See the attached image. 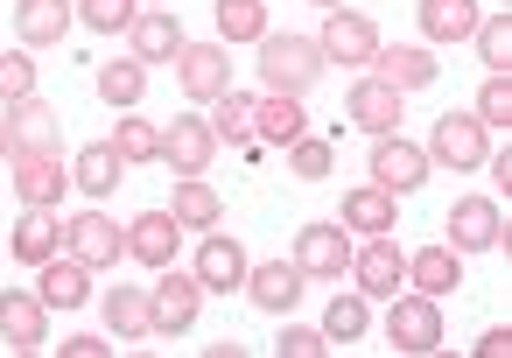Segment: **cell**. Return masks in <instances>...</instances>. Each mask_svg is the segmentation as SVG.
Here are the masks:
<instances>
[{"mask_svg":"<svg viewBox=\"0 0 512 358\" xmlns=\"http://www.w3.org/2000/svg\"><path fill=\"white\" fill-rule=\"evenodd\" d=\"M316 78H323V50H316V36H260V85H267V92L302 99Z\"/></svg>","mask_w":512,"mask_h":358,"instance_id":"cell-1","label":"cell"},{"mask_svg":"<svg viewBox=\"0 0 512 358\" xmlns=\"http://www.w3.org/2000/svg\"><path fill=\"white\" fill-rule=\"evenodd\" d=\"M484 155H491V141H484V120L477 113H442L435 120L428 162H442V169H484Z\"/></svg>","mask_w":512,"mask_h":358,"instance_id":"cell-2","label":"cell"},{"mask_svg":"<svg viewBox=\"0 0 512 358\" xmlns=\"http://www.w3.org/2000/svg\"><path fill=\"white\" fill-rule=\"evenodd\" d=\"M386 344L393 351H435L442 344V302L435 295H400L386 309Z\"/></svg>","mask_w":512,"mask_h":358,"instance_id":"cell-3","label":"cell"},{"mask_svg":"<svg viewBox=\"0 0 512 358\" xmlns=\"http://www.w3.org/2000/svg\"><path fill=\"white\" fill-rule=\"evenodd\" d=\"M64 190H71V169H64V155L57 148H22L15 155V197L22 204H64Z\"/></svg>","mask_w":512,"mask_h":358,"instance_id":"cell-4","label":"cell"},{"mask_svg":"<svg viewBox=\"0 0 512 358\" xmlns=\"http://www.w3.org/2000/svg\"><path fill=\"white\" fill-rule=\"evenodd\" d=\"M211 155H218L211 120L183 113V120H169V127H162V162H169L176 176H204V169H211Z\"/></svg>","mask_w":512,"mask_h":358,"instance_id":"cell-5","label":"cell"},{"mask_svg":"<svg viewBox=\"0 0 512 358\" xmlns=\"http://www.w3.org/2000/svg\"><path fill=\"white\" fill-rule=\"evenodd\" d=\"M372 183L393 190V197L421 190V183H428V148H414V141H400V134H379V148H372Z\"/></svg>","mask_w":512,"mask_h":358,"instance_id":"cell-6","label":"cell"},{"mask_svg":"<svg viewBox=\"0 0 512 358\" xmlns=\"http://www.w3.org/2000/svg\"><path fill=\"white\" fill-rule=\"evenodd\" d=\"M64 239H71V253H78L85 267H120V260H127V225H113L106 211H78V218L64 225Z\"/></svg>","mask_w":512,"mask_h":358,"instance_id":"cell-7","label":"cell"},{"mask_svg":"<svg viewBox=\"0 0 512 358\" xmlns=\"http://www.w3.org/2000/svg\"><path fill=\"white\" fill-rule=\"evenodd\" d=\"M316 50H323L330 64H372V57H379V29H372L365 15H351V8H330Z\"/></svg>","mask_w":512,"mask_h":358,"instance_id":"cell-8","label":"cell"},{"mask_svg":"<svg viewBox=\"0 0 512 358\" xmlns=\"http://www.w3.org/2000/svg\"><path fill=\"white\" fill-rule=\"evenodd\" d=\"M442 232H449V246H456V253H484V246H498V239H505V218H498V204H491V197H463V204H449Z\"/></svg>","mask_w":512,"mask_h":358,"instance_id":"cell-9","label":"cell"},{"mask_svg":"<svg viewBox=\"0 0 512 358\" xmlns=\"http://www.w3.org/2000/svg\"><path fill=\"white\" fill-rule=\"evenodd\" d=\"M295 267H302V281H337L351 267V239L337 225H302L295 232Z\"/></svg>","mask_w":512,"mask_h":358,"instance_id":"cell-10","label":"cell"},{"mask_svg":"<svg viewBox=\"0 0 512 358\" xmlns=\"http://www.w3.org/2000/svg\"><path fill=\"white\" fill-rule=\"evenodd\" d=\"M148 295H155V330H162V337L190 330L197 309H204V281H197V274H176V267H162V281H155Z\"/></svg>","mask_w":512,"mask_h":358,"instance_id":"cell-11","label":"cell"},{"mask_svg":"<svg viewBox=\"0 0 512 358\" xmlns=\"http://www.w3.org/2000/svg\"><path fill=\"white\" fill-rule=\"evenodd\" d=\"M0 344H15V351H43V344H50V302H43V295L8 288V295H0Z\"/></svg>","mask_w":512,"mask_h":358,"instance_id":"cell-12","label":"cell"},{"mask_svg":"<svg viewBox=\"0 0 512 358\" xmlns=\"http://www.w3.org/2000/svg\"><path fill=\"white\" fill-rule=\"evenodd\" d=\"M176 78H183L190 99H218V92H232L225 43H183V50H176Z\"/></svg>","mask_w":512,"mask_h":358,"instance_id":"cell-13","label":"cell"},{"mask_svg":"<svg viewBox=\"0 0 512 358\" xmlns=\"http://www.w3.org/2000/svg\"><path fill=\"white\" fill-rule=\"evenodd\" d=\"M71 22H78L71 0H15V36H22L29 50H57V43L71 36Z\"/></svg>","mask_w":512,"mask_h":358,"instance_id":"cell-14","label":"cell"},{"mask_svg":"<svg viewBox=\"0 0 512 358\" xmlns=\"http://www.w3.org/2000/svg\"><path fill=\"white\" fill-rule=\"evenodd\" d=\"M344 113H351V127H365L372 141H379V134H400V92L379 85V78H358L351 99H344Z\"/></svg>","mask_w":512,"mask_h":358,"instance_id":"cell-15","label":"cell"},{"mask_svg":"<svg viewBox=\"0 0 512 358\" xmlns=\"http://www.w3.org/2000/svg\"><path fill=\"white\" fill-rule=\"evenodd\" d=\"M309 134V113H302V99H288V92H267V99H253V141H267V148H288V141H302Z\"/></svg>","mask_w":512,"mask_h":358,"instance_id":"cell-16","label":"cell"},{"mask_svg":"<svg viewBox=\"0 0 512 358\" xmlns=\"http://www.w3.org/2000/svg\"><path fill=\"white\" fill-rule=\"evenodd\" d=\"M57 141H64L57 106H43V99H15V106H8V155H22V148H57Z\"/></svg>","mask_w":512,"mask_h":358,"instance_id":"cell-17","label":"cell"},{"mask_svg":"<svg viewBox=\"0 0 512 358\" xmlns=\"http://www.w3.org/2000/svg\"><path fill=\"white\" fill-rule=\"evenodd\" d=\"M127 36H134V57H141V64H162V57L183 50V22H176V8H141V15L127 22Z\"/></svg>","mask_w":512,"mask_h":358,"instance_id":"cell-18","label":"cell"},{"mask_svg":"<svg viewBox=\"0 0 512 358\" xmlns=\"http://www.w3.org/2000/svg\"><path fill=\"white\" fill-rule=\"evenodd\" d=\"M176 239H183L176 211H141V218L127 225V253L148 260V267H169V260H176Z\"/></svg>","mask_w":512,"mask_h":358,"instance_id":"cell-19","label":"cell"},{"mask_svg":"<svg viewBox=\"0 0 512 358\" xmlns=\"http://www.w3.org/2000/svg\"><path fill=\"white\" fill-rule=\"evenodd\" d=\"M351 274H358V288H365V295H393V288L407 281V253L393 246V232H379V239L351 260Z\"/></svg>","mask_w":512,"mask_h":358,"instance_id":"cell-20","label":"cell"},{"mask_svg":"<svg viewBox=\"0 0 512 358\" xmlns=\"http://www.w3.org/2000/svg\"><path fill=\"white\" fill-rule=\"evenodd\" d=\"M246 288H253V302H260L267 316H288V309L302 302V267H295V260H267V267H246Z\"/></svg>","mask_w":512,"mask_h":358,"instance_id":"cell-21","label":"cell"},{"mask_svg":"<svg viewBox=\"0 0 512 358\" xmlns=\"http://www.w3.org/2000/svg\"><path fill=\"white\" fill-rule=\"evenodd\" d=\"M246 246L239 239H225V232H211L204 246H197V281L204 288H246Z\"/></svg>","mask_w":512,"mask_h":358,"instance_id":"cell-22","label":"cell"},{"mask_svg":"<svg viewBox=\"0 0 512 358\" xmlns=\"http://www.w3.org/2000/svg\"><path fill=\"white\" fill-rule=\"evenodd\" d=\"M407 281H414L421 295H435V302H442L449 288H463V253H456L449 239H442V246H421V253L407 260Z\"/></svg>","mask_w":512,"mask_h":358,"instance_id":"cell-23","label":"cell"},{"mask_svg":"<svg viewBox=\"0 0 512 358\" xmlns=\"http://www.w3.org/2000/svg\"><path fill=\"white\" fill-rule=\"evenodd\" d=\"M36 295H43L50 309H78V302L92 295V267H85L78 253H64V260L50 253V260H43V281H36Z\"/></svg>","mask_w":512,"mask_h":358,"instance_id":"cell-24","label":"cell"},{"mask_svg":"<svg viewBox=\"0 0 512 358\" xmlns=\"http://www.w3.org/2000/svg\"><path fill=\"white\" fill-rule=\"evenodd\" d=\"M169 211H176L183 232H218V218H225V204H218V190H211L204 176H183L176 197H169Z\"/></svg>","mask_w":512,"mask_h":358,"instance_id":"cell-25","label":"cell"},{"mask_svg":"<svg viewBox=\"0 0 512 358\" xmlns=\"http://www.w3.org/2000/svg\"><path fill=\"white\" fill-rule=\"evenodd\" d=\"M57 239H64V225H57V211H50V204H29V211H22V225H15V260H29V267H43V260L57 253Z\"/></svg>","mask_w":512,"mask_h":358,"instance_id":"cell-26","label":"cell"},{"mask_svg":"<svg viewBox=\"0 0 512 358\" xmlns=\"http://www.w3.org/2000/svg\"><path fill=\"white\" fill-rule=\"evenodd\" d=\"M477 29V0H421V36L428 43H463Z\"/></svg>","mask_w":512,"mask_h":358,"instance_id":"cell-27","label":"cell"},{"mask_svg":"<svg viewBox=\"0 0 512 358\" xmlns=\"http://www.w3.org/2000/svg\"><path fill=\"white\" fill-rule=\"evenodd\" d=\"M344 232H393V190H379V183H358L351 197H344Z\"/></svg>","mask_w":512,"mask_h":358,"instance_id":"cell-28","label":"cell"},{"mask_svg":"<svg viewBox=\"0 0 512 358\" xmlns=\"http://www.w3.org/2000/svg\"><path fill=\"white\" fill-rule=\"evenodd\" d=\"M372 64H379V85H393V92L435 85V57H428V50H379Z\"/></svg>","mask_w":512,"mask_h":358,"instance_id":"cell-29","label":"cell"},{"mask_svg":"<svg viewBox=\"0 0 512 358\" xmlns=\"http://www.w3.org/2000/svg\"><path fill=\"white\" fill-rule=\"evenodd\" d=\"M106 323H113L120 337H148V330H155V295L113 281V295H106Z\"/></svg>","mask_w":512,"mask_h":358,"instance_id":"cell-30","label":"cell"},{"mask_svg":"<svg viewBox=\"0 0 512 358\" xmlns=\"http://www.w3.org/2000/svg\"><path fill=\"white\" fill-rule=\"evenodd\" d=\"M120 169H127V162H120V148H113V141H92V148H78V162H71V183H85L92 197H106V190L120 183Z\"/></svg>","mask_w":512,"mask_h":358,"instance_id":"cell-31","label":"cell"},{"mask_svg":"<svg viewBox=\"0 0 512 358\" xmlns=\"http://www.w3.org/2000/svg\"><path fill=\"white\" fill-rule=\"evenodd\" d=\"M211 134H218L225 148H260V141H253V99H246V92H218Z\"/></svg>","mask_w":512,"mask_h":358,"instance_id":"cell-32","label":"cell"},{"mask_svg":"<svg viewBox=\"0 0 512 358\" xmlns=\"http://www.w3.org/2000/svg\"><path fill=\"white\" fill-rule=\"evenodd\" d=\"M141 92H148V64H141V57L99 64V99H106V106H141Z\"/></svg>","mask_w":512,"mask_h":358,"instance_id":"cell-33","label":"cell"},{"mask_svg":"<svg viewBox=\"0 0 512 358\" xmlns=\"http://www.w3.org/2000/svg\"><path fill=\"white\" fill-rule=\"evenodd\" d=\"M260 36H267L260 0H218V43H260Z\"/></svg>","mask_w":512,"mask_h":358,"instance_id":"cell-34","label":"cell"},{"mask_svg":"<svg viewBox=\"0 0 512 358\" xmlns=\"http://www.w3.org/2000/svg\"><path fill=\"white\" fill-rule=\"evenodd\" d=\"M470 43H477V57H484L498 78H512V22H505V15H477Z\"/></svg>","mask_w":512,"mask_h":358,"instance_id":"cell-35","label":"cell"},{"mask_svg":"<svg viewBox=\"0 0 512 358\" xmlns=\"http://www.w3.org/2000/svg\"><path fill=\"white\" fill-rule=\"evenodd\" d=\"M113 148H120V162H162V127L155 120H120Z\"/></svg>","mask_w":512,"mask_h":358,"instance_id":"cell-36","label":"cell"},{"mask_svg":"<svg viewBox=\"0 0 512 358\" xmlns=\"http://www.w3.org/2000/svg\"><path fill=\"white\" fill-rule=\"evenodd\" d=\"M365 323H372L365 295H337V302L323 309V337H330V344H351V337H365Z\"/></svg>","mask_w":512,"mask_h":358,"instance_id":"cell-37","label":"cell"},{"mask_svg":"<svg viewBox=\"0 0 512 358\" xmlns=\"http://www.w3.org/2000/svg\"><path fill=\"white\" fill-rule=\"evenodd\" d=\"M288 169H295L302 183H323V176L337 169V148L316 141V134H302V141H288Z\"/></svg>","mask_w":512,"mask_h":358,"instance_id":"cell-38","label":"cell"},{"mask_svg":"<svg viewBox=\"0 0 512 358\" xmlns=\"http://www.w3.org/2000/svg\"><path fill=\"white\" fill-rule=\"evenodd\" d=\"M134 15H141V0H78V22H85V29H99V36L127 29Z\"/></svg>","mask_w":512,"mask_h":358,"instance_id":"cell-39","label":"cell"},{"mask_svg":"<svg viewBox=\"0 0 512 358\" xmlns=\"http://www.w3.org/2000/svg\"><path fill=\"white\" fill-rule=\"evenodd\" d=\"M15 99H36V64H29V50H8V57H0V106H15Z\"/></svg>","mask_w":512,"mask_h":358,"instance_id":"cell-40","label":"cell"},{"mask_svg":"<svg viewBox=\"0 0 512 358\" xmlns=\"http://www.w3.org/2000/svg\"><path fill=\"white\" fill-rule=\"evenodd\" d=\"M477 120L484 127H512V78H484V92H477Z\"/></svg>","mask_w":512,"mask_h":358,"instance_id":"cell-41","label":"cell"},{"mask_svg":"<svg viewBox=\"0 0 512 358\" xmlns=\"http://www.w3.org/2000/svg\"><path fill=\"white\" fill-rule=\"evenodd\" d=\"M323 351H330L323 330H309V323H288L281 330V358H323Z\"/></svg>","mask_w":512,"mask_h":358,"instance_id":"cell-42","label":"cell"},{"mask_svg":"<svg viewBox=\"0 0 512 358\" xmlns=\"http://www.w3.org/2000/svg\"><path fill=\"white\" fill-rule=\"evenodd\" d=\"M106 351H113L106 337H64L57 344V358H106Z\"/></svg>","mask_w":512,"mask_h":358,"instance_id":"cell-43","label":"cell"},{"mask_svg":"<svg viewBox=\"0 0 512 358\" xmlns=\"http://www.w3.org/2000/svg\"><path fill=\"white\" fill-rule=\"evenodd\" d=\"M470 351H477V358H505V351H512V330L498 323V330H484V337H477Z\"/></svg>","mask_w":512,"mask_h":358,"instance_id":"cell-44","label":"cell"},{"mask_svg":"<svg viewBox=\"0 0 512 358\" xmlns=\"http://www.w3.org/2000/svg\"><path fill=\"white\" fill-rule=\"evenodd\" d=\"M0 155H8V120H0Z\"/></svg>","mask_w":512,"mask_h":358,"instance_id":"cell-45","label":"cell"},{"mask_svg":"<svg viewBox=\"0 0 512 358\" xmlns=\"http://www.w3.org/2000/svg\"><path fill=\"white\" fill-rule=\"evenodd\" d=\"M309 8H344V0H309Z\"/></svg>","mask_w":512,"mask_h":358,"instance_id":"cell-46","label":"cell"}]
</instances>
